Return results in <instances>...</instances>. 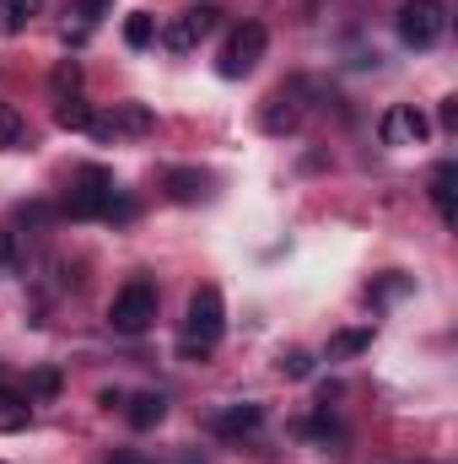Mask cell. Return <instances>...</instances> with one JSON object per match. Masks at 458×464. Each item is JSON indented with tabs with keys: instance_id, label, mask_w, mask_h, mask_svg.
<instances>
[{
	"instance_id": "12",
	"label": "cell",
	"mask_w": 458,
	"mask_h": 464,
	"mask_svg": "<svg viewBox=\"0 0 458 464\" xmlns=\"http://www.w3.org/2000/svg\"><path fill=\"white\" fill-rule=\"evenodd\" d=\"M109 130H124V135H151L157 130V119H151V109L146 103H119L114 109V119H109Z\"/></svg>"
},
{
	"instance_id": "19",
	"label": "cell",
	"mask_w": 458,
	"mask_h": 464,
	"mask_svg": "<svg viewBox=\"0 0 458 464\" xmlns=\"http://www.w3.org/2000/svg\"><path fill=\"white\" fill-rule=\"evenodd\" d=\"M33 394H38V400H54V394H60V367H38V372L27 378V400H33Z\"/></svg>"
},
{
	"instance_id": "24",
	"label": "cell",
	"mask_w": 458,
	"mask_h": 464,
	"mask_svg": "<svg viewBox=\"0 0 458 464\" xmlns=\"http://www.w3.org/2000/svg\"><path fill=\"white\" fill-rule=\"evenodd\" d=\"M71 5H76V16H87V22H98V16H103V11H109L114 0H71Z\"/></svg>"
},
{
	"instance_id": "3",
	"label": "cell",
	"mask_w": 458,
	"mask_h": 464,
	"mask_svg": "<svg viewBox=\"0 0 458 464\" xmlns=\"http://www.w3.org/2000/svg\"><path fill=\"white\" fill-rule=\"evenodd\" d=\"M157 286L146 281V276H135L129 286H119L114 308H109V324H114L119 335H146L151 324H157Z\"/></svg>"
},
{
	"instance_id": "6",
	"label": "cell",
	"mask_w": 458,
	"mask_h": 464,
	"mask_svg": "<svg viewBox=\"0 0 458 464\" xmlns=\"http://www.w3.org/2000/svg\"><path fill=\"white\" fill-rule=\"evenodd\" d=\"M264 44H270V33H264L259 22H243V27L227 38V49H222V76H227V82L248 76V71L264 60Z\"/></svg>"
},
{
	"instance_id": "27",
	"label": "cell",
	"mask_w": 458,
	"mask_h": 464,
	"mask_svg": "<svg viewBox=\"0 0 458 464\" xmlns=\"http://www.w3.org/2000/svg\"><path fill=\"white\" fill-rule=\"evenodd\" d=\"M443 130H458V98H448V103H443Z\"/></svg>"
},
{
	"instance_id": "2",
	"label": "cell",
	"mask_w": 458,
	"mask_h": 464,
	"mask_svg": "<svg viewBox=\"0 0 458 464\" xmlns=\"http://www.w3.org/2000/svg\"><path fill=\"white\" fill-rule=\"evenodd\" d=\"M227 330V303L216 286H200L189 297V324H184V356H205Z\"/></svg>"
},
{
	"instance_id": "8",
	"label": "cell",
	"mask_w": 458,
	"mask_h": 464,
	"mask_svg": "<svg viewBox=\"0 0 458 464\" xmlns=\"http://www.w3.org/2000/svg\"><path fill=\"white\" fill-rule=\"evenodd\" d=\"M259 427H264V411H259V405H248V400H243V405H222V411L211 416V432H216V438H227V443L253 438Z\"/></svg>"
},
{
	"instance_id": "23",
	"label": "cell",
	"mask_w": 458,
	"mask_h": 464,
	"mask_svg": "<svg viewBox=\"0 0 458 464\" xmlns=\"http://www.w3.org/2000/svg\"><path fill=\"white\" fill-rule=\"evenodd\" d=\"M405 292H410V281H405V276H388V281L377 286V297H383V303H394V297H405Z\"/></svg>"
},
{
	"instance_id": "22",
	"label": "cell",
	"mask_w": 458,
	"mask_h": 464,
	"mask_svg": "<svg viewBox=\"0 0 458 464\" xmlns=\"http://www.w3.org/2000/svg\"><path fill=\"white\" fill-rule=\"evenodd\" d=\"M76 82H81V65H76V60H65V65L54 71V92H65V98H71V92H76Z\"/></svg>"
},
{
	"instance_id": "4",
	"label": "cell",
	"mask_w": 458,
	"mask_h": 464,
	"mask_svg": "<svg viewBox=\"0 0 458 464\" xmlns=\"http://www.w3.org/2000/svg\"><path fill=\"white\" fill-rule=\"evenodd\" d=\"M394 27H399L405 49H432L448 33V5L443 0H405L399 16H394Z\"/></svg>"
},
{
	"instance_id": "14",
	"label": "cell",
	"mask_w": 458,
	"mask_h": 464,
	"mask_svg": "<svg viewBox=\"0 0 458 464\" xmlns=\"http://www.w3.org/2000/svg\"><path fill=\"white\" fill-rule=\"evenodd\" d=\"M453 184H458V168H453V162H443V168L432 173V200H437V211H443V222H448V227L458 222V211H453Z\"/></svg>"
},
{
	"instance_id": "21",
	"label": "cell",
	"mask_w": 458,
	"mask_h": 464,
	"mask_svg": "<svg viewBox=\"0 0 458 464\" xmlns=\"http://www.w3.org/2000/svg\"><path fill=\"white\" fill-rule=\"evenodd\" d=\"M281 372H286V378H308V372H313V356H308V351H286V356H281Z\"/></svg>"
},
{
	"instance_id": "16",
	"label": "cell",
	"mask_w": 458,
	"mask_h": 464,
	"mask_svg": "<svg viewBox=\"0 0 458 464\" xmlns=\"http://www.w3.org/2000/svg\"><path fill=\"white\" fill-rule=\"evenodd\" d=\"M92 103H81V98H60V109H54V124L60 130H92Z\"/></svg>"
},
{
	"instance_id": "15",
	"label": "cell",
	"mask_w": 458,
	"mask_h": 464,
	"mask_svg": "<svg viewBox=\"0 0 458 464\" xmlns=\"http://www.w3.org/2000/svg\"><path fill=\"white\" fill-rule=\"evenodd\" d=\"M124 44L129 49H151L157 44V16L151 11H129L124 16Z\"/></svg>"
},
{
	"instance_id": "7",
	"label": "cell",
	"mask_w": 458,
	"mask_h": 464,
	"mask_svg": "<svg viewBox=\"0 0 458 464\" xmlns=\"http://www.w3.org/2000/svg\"><path fill=\"white\" fill-rule=\"evenodd\" d=\"M377 135H383V146H426V135H432V119L421 114L415 103H394L383 124H377Z\"/></svg>"
},
{
	"instance_id": "20",
	"label": "cell",
	"mask_w": 458,
	"mask_h": 464,
	"mask_svg": "<svg viewBox=\"0 0 458 464\" xmlns=\"http://www.w3.org/2000/svg\"><path fill=\"white\" fill-rule=\"evenodd\" d=\"M372 346V335H367V330H350V335H335V356H356V351H367Z\"/></svg>"
},
{
	"instance_id": "11",
	"label": "cell",
	"mask_w": 458,
	"mask_h": 464,
	"mask_svg": "<svg viewBox=\"0 0 458 464\" xmlns=\"http://www.w3.org/2000/svg\"><path fill=\"white\" fill-rule=\"evenodd\" d=\"M162 184H167V195H173L178 206H195V200H205V184H211V179H205L200 168H173Z\"/></svg>"
},
{
	"instance_id": "10",
	"label": "cell",
	"mask_w": 458,
	"mask_h": 464,
	"mask_svg": "<svg viewBox=\"0 0 458 464\" xmlns=\"http://www.w3.org/2000/svg\"><path fill=\"white\" fill-rule=\"evenodd\" d=\"M124 421H129L135 432H151V427H162V421H167V400H162L157 389H140V394H129V400H124Z\"/></svg>"
},
{
	"instance_id": "17",
	"label": "cell",
	"mask_w": 458,
	"mask_h": 464,
	"mask_svg": "<svg viewBox=\"0 0 458 464\" xmlns=\"http://www.w3.org/2000/svg\"><path fill=\"white\" fill-rule=\"evenodd\" d=\"M33 22V0H0V38H16Z\"/></svg>"
},
{
	"instance_id": "25",
	"label": "cell",
	"mask_w": 458,
	"mask_h": 464,
	"mask_svg": "<svg viewBox=\"0 0 458 464\" xmlns=\"http://www.w3.org/2000/svg\"><path fill=\"white\" fill-rule=\"evenodd\" d=\"M0 265H16V232L0 227Z\"/></svg>"
},
{
	"instance_id": "28",
	"label": "cell",
	"mask_w": 458,
	"mask_h": 464,
	"mask_svg": "<svg viewBox=\"0 0 458 464\" xmlns=\"http://www.w3.org/2000/svg\"><path fill=\"white\" fill-rule=\"evenodd\" d=\"M98 405H103V411H114V405H124V394H119V389H103V394H98Z\"/></svg>"
},
{
	"instance_id": "9",
	"label": "cell",
	"mask_w": 458,
	"mask_h": 464,
	"mask_svg": "<svg viewBox=\"0 0 458 464\" xmlns=\"http://www.w3.org/2000/svg\"><path fill=\"white\" fill-rule=\"evenodd\" d=\"M297 124H302V103H297V87H291V92L281 87L275 98H264V109H259V130H264V135H291Z\"/></svg>"
},
{
	"instance_id": "13",
	"label": "cell",
	"mask_w": 458,
	"mask_h": 464,
	"mask_svg": "<svg viewBox=\"0 0 458 464\" xmlns=\"http://www.w3.org/2000/svg\"><path fill=\"white\" fill-rule=\"evenodd\" d=\"M33 421V400L16 389H0V432H22Z\"/></svg>"
},
{
	"instance_id": "1",
	"label": "cell",
	"mask_w": 458,
	"mask_h": 464,
	"mask_svg": "<svg viewBox=\"0 0 458 464\" xmlns=\"http://www.w3.org/2000/svg\"><path fill=\"white\" fill-rule=\"evenodd\" d=\"M71 217H76V222H92V217H103V222H129V217H135V200L119 195L114 179H109L103 168H81V189L71 195Z\"/></svg>"
},
{
	"instance_id": "18",
	"label": "cell",
	"mask_w": 458,
	"mask_h": 464,
	"mask_svg": "<svg viewBox=\"0 0 458 464\" xmlns=\"http://www.w3.org/2000/svg\"><path fill=\"white\" fill-rule=\"evenodd\" d=\"M27 140V119L16 114L11 103H0V151H16Z\"/></svg>"
},
{
	"instance_id": "5",
	"label": "cell",
	"mask_w": 458,
	"mask_h": 464,
	"mask_svg": "<svg viewBox=\"0 0 458 464\" xmlns=\"http://www.w3.org/2000/svg\"><path fill=\"white\" fill-rule=\"evenodd\" d=\"M216 22H222L216 5H189V11H178V16L162 27V49H167V54H189V49H200V44L216 33Z\"/></svg>"
},
{
	"instance_id": "26",
	"label": "cell",
	"mask_w": 458,
	"mask_h": 464,
	"mask_svg": "<svg viewBox=\"0 0 458 464\" xmlns=\"http://www.w3.org/2000/svg\"><path fill=\"white\" fill-rule=\"evenodd\" d=\"M109 464H151V459H146V454H135V449H114Z\"/></svg>"
}]
</instances>
